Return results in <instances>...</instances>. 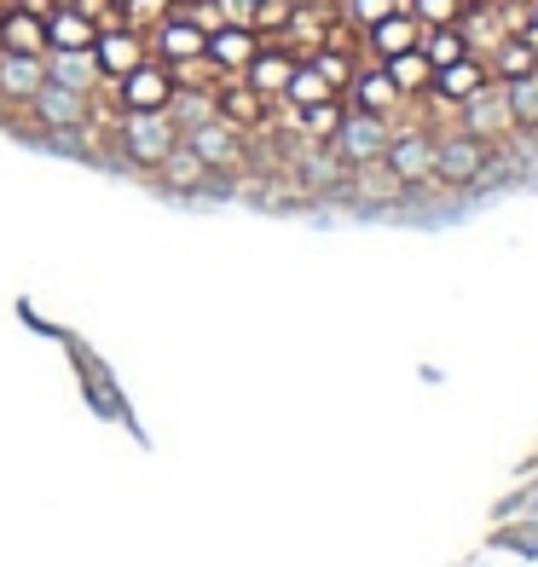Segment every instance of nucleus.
<instances>
[{
    "mask_svg": "<svg viewBox=\"0 0 538 567\" xmlns=\"http://www.w3.org/2000/svg\"><path fill=\"white\" fill-rule=\"evenodd\" d=\"M116 140H122V157L134 168H163V157L179 145V122L168 111H122Z\"/></svg>",
    "mask_w": 538,
    "mask_h": 567,
    "instance_id": "obj_2",
    "label": "nucleus"
},
{
    "mask_svg": "<svg viewBox=\"0 0 538 567\" xmlns=\"http://www.w3.org/2000/svg\"><path fill=\"white\" fill-rule=\"evenodd\" d=\"M382 70H389V82L400 87V99H428V93H434V64L423 59V47L382 59Z\"/></svg>",
    "mask_w": 538,
    "mask_h": 567,
    "instance_id": "obj_22",
    "label": "nucleus"
},
{
    "mask_svg": "<svg viewBox=\"0 0 538 567\" xmlns=\"http://www.w3.org/2000/svg\"><path fill=\"white\" fill-rule=\"evenodd\" d=\"M0 7H12V0H0Z\"/></svg>",
    "mask_w": 538,
    "mask_h": 567,
    "instance_id": "obj_35",
    "label": "nucleus"
},
{
    "mask_svg": "<svg viewBox=\"0 0 538 567\" xmlns=\"http://www.w3.org/2000/svg\"><path fill=\"white\" fill-rule=\"evenodd\" d=\"M116 7H122V12H139V0H116Z\"/></svg>",
    "mask_w": 538,
    "mask_h": 567,
    "instance_id": "obj_34",
    "label": "nucleus"
},
{
    "mask_svg": "<svg viewBox=\"0 0 538 567\" xmlns=\"http://www.w3.org/2000/svg\"><path fill=\"white\" fill-rule=\"evenodd\" d=\"M486 82H493V64H486L480 53H464L457 64H446V70H434V99H441V105H464V99H475Z\"/></svg>",
    "mask_w": 538,
    "mask_h": 567,
    "instance_id": "obj_12",
    "label": "nucleus"
},
{
    "mask_svg": "<svg viewBox=\"0 0 538 567\" xmlns=\"http://www.w3.org/2000/svg\"><path fill=\"white\" fill-rule=\"evenodd\" d=\"M296 53L290 47H267L261 41V53L249 59V70H244V82L255 87V93H267V99H284V87H290V75H296Z\"/></svg>",
    "mask_w": 538,
    "mask_h": 567,
    "instance_id": "obj_19",
    "label": "nucleus"
},
{
    "mask_svg": "<svg viewBox=\"0 0 538 567\" xmlns=\"http://www.w3.org/2000/svg\"><path fill=\"white\" fill-rule=\"evenodd\" d=\"M0 53H30V59H46V18L30 12V7H0Z\"/></svg>",
    "mask_w": 538,
    "mask_h": 567,
    "instance_id": "obj_14",
    "label": "nucleus"
},
{
    "mask_svg": "<svg viewBox=\"0 0 538 567\" xmlns=\"http://www.w3.org/2000/svg\"><path fill=\"white\" fill-rule=\"evenodd\" d=\"M157 174L168 179L174 192H203V186H209V174H215V168L203 163V157H197V151H192L186 140H179V145L168 151V157H163V168H157Z\"/></svg>",
    "mask_w": 538,
    "mask_h": 567,
    "instance_id": "obj_23",
    "label": "nucleus"
},
{
    "mask_svg": "<svg viewBox=\"0 0 538 567\" xmlns=\"http://www.w3.org/2000/svg\"><path fill=\"white\" fill-rule=\"evenodd\" d=\"M215 116L232 122L238 134H267V116H272V99L255 93L244 75H220L215 82Z\"/></svg>",
    "mask_w": 538,
    "mask_h": 567,
    "instance_id": "obj_8",
    "label": "nucleus"
},
{
    "mask_svg": "<svg viewBox=\"0 0 538 567\" xmlns=\"http://www.w3.org/2000/svg\"><path fill=\"white\" fill-rule=\"evenodd\" d=\"M93 41H99V23L87 12H75L70 0H59L46 12V53H93Z\"/></svg>",
    "mask_w": 538,
    "mask_h": 567,
    "instance_id": "obj_13",
    "label": "nucleus"
},
{
    "mask_svg": "<svg viewBox=\"0 0 538 567\" xmlns=\"http://www.w3.org/2000/svg\"><path fill=\"white\" fill-rule=\"evenodd\" d=\"M417 47H423V59H428L434 70H446V64H457V59L469 53V35L457 30V23H441V30H423Z\"/></svg>",
    "mask_w": 538,
    "mask_h": 567,
    "instance_id": "obj_25",
    "label": "nucleus"
},
{
    "mask_svg": "<svg viewBox=\"0 0 538 567\" xmlns=\"http://www.w3.org/2000/svg\"><path fill=\"white\" fill-rule=\"evenodd\" d=\"M151 53H157L168 70H186L209 53V30H197L192 18H163L157 35H151Z\"/></svg>",
    "mask_w": 538,
    "mask_h": 567,
    "instance_id": "obj_11",
    "label": "nucleus"
},
{
    "mask_svg": "<svg viewBox=\"0 0 538 567\" xmlns=\"http://www.w3.org/2000/svg\"><path fill=\"white\" fill-rule=\"evenodd\" d=\"M469 0H405V12H412L423 30H441V23H457L464 18Z\"/></svg>",
    "mask_w": 538,
    "mask_h": 567,
    "instance_id": "obj_31",
    "label": "nucleus"
},
{
    "mask_svg": "<svg viewBox=\"0 0 538 567\" xmlns=\"http://www.w3.org/2000/svg\"><path fill=\"white\" fill-rule=\"evenodd\" d=\"M365 41H371V53H376V59H394V53H412V47L423 41V23L400 7V12H389L382 23H371Z\"/></svg>",
    "mask_w": 538,
    "mask_h": 567,
    "instance_id": "obj_21",
    "label": "nucleus"
},
{
    "mask_svg": "<svg viewBox=\"0 0 538 567\" xmlns=\"http://www.w3.org/2000/svg\"><path fill=\"white\" fill-rule=\"evenodd\" d=\"M23 111H30V122L46 127V134H82V127L93 122V93L64 87V82H53V75H46V87H41Z\"/></svg>",
    "mask_w": 538,
    "mask_h": 567,
    "instance_id": "obj_3",
    "label": "nucleus"
},
{
    "mask_svg": "<svg viewBox=\"0 0 538 567\" xmlns=\"http://www.w3.org/2000/svg\"><path fill=\"white\" fill-rule=\"evenodd\" d=\"M493 75L498 82H521V75H538V41L527 30H504L493 47Z\"/></svg>",
    "mask_w": 538,
    "mask_h": 567,
    "instance_id": "obj_20",
    "label": "nucleus"
},
{
    "mask_svg": "<svg viewBox=\"0 0 538 567\" xmlns=\"http://www.w3.org/2000/svg\"><path fill=\"white\" fill-rule=\"evenodd\" d=\"M486 168H493V145L452 127V134H434V186L446 192H464V186H480Z\"/></svg>",
    "mask_w": 538,
    "mask_h": 567,
    "instance_id": "obj_1",
    "label": "nucleus"
},
{
    "mask_svg": "<svg viewBox=\"0 0 538 567\" xmlns=\"http://www.w3.org/2000/svg\"><path fill=\"white\" fill-rule=\"evenodd\" d=\"M504 93H509V116H516V134H538V75L504 82Z\"/></svg>",
    "mask_w": 538,
    "mask_h": 567,
    "instance_id": "obj_27",
    "label": "nucleus"
},
{
    "mask_svg": "<svg viewBox=\"0 0 538 567\" xmlns=\"http://www.w3.org/2000/svg\"><path fill=\"white\" fill-rule=\"evenodd\" d=\"M174 93H179V75H174L163 59H145L139 70H127L122 82H116L122 111H168Z\"/></svg>",
    "mask_w": 538,
    "mask_h": 567,
    "instance_id": "obj_6",
    "label": "nucleus"
},
{
    "mask_svg": "<svg viewBox=\"0 0 538 567\" xmlns=\"http://www.w3.org/2000/svg\"><path fill=\"white\" fill-rule=\"evenodd\" d=\"M46 87V59L30 53H0V105H30V99Z\"/></svg>",
    "mask_w": 538,
    "mask_h": 567,
    "instance_id": "obj_16",
    "label": "nucleus"
},
{
    "mask_svg": "<svg viewBox=\"0 0 538 567\" xmlns=\"http://www.w3.org/2000/svg\"><path fill=\"white\" fill-rule=\"evenodd\" d=\"M186 140L203 163H209L215 174H244V157H249V145H244V134L232 122H220V116H209V122H197V127H186Z\"/></svg>",
    "mask_w": 538,
    "mask_h": 567,
    "instance_id": "obj_7",
    "label": "nucleus"
},
{
    "mask_svg": "<svg viewBox=\"0 0 538 567\" xmlns=\"http://www.w3.org/2000/svg\"><path fill=\"white\" fill-rule=\"evenodd\" d=\"M284 99H290L296 111H307V105H319V99H337V87H330L324 75L301 59V64H296V75H290V87H284Z\"/></svg>",
    "mask_w": 538,
    "mask_h": 567,
    "instance_id": "obj_28",
    "label": "nucleus"
},
{
    "mask_svg": "<svg viewBox=\"0 0 538 567\" xmlns=\"http://www.w3.org/2000/svg\"><path fill=\"white\" fill-rule=\"evenodd\" d=\"M382 163L394 168L400 186H434V134H423V127H405V134L389 140V151H382Z\"/></svg>",
    "mask_w": 538,
    "mask_h": 567,
    "instance_id": "obj_9",
    "label": "nucleus"
},
{
    "mask_svg": "<svg viewBox=\"0 0 538 567\" xmlns=\"http://www.w3.org/2000/svg\"><path fill=\"white\" fill-rule=\"evenodd\" d=\"M457 127H464V134H475V140H486V145H498V140L516 134V116H509L504 82H486L475 99H464V105H457Z\"/></svg>",
    "mask_w": 538,
    "mask_h": 567,
    "instance_id": "obj_5",
    "label": "nucleus"
},
{
    "mask_svg": "<svg viewBox=\"0 0 538 567\" xmlns=\"http://www.w3.org/2000/svg\"><path fill=\"white\" fill-rule=\"evenodd\" d=\"M394 140V122L389 116H371V111H348L330 151L342 157V168H359V163H382V151Z\"/></svg>",
    "mask_w": 538,
    "mask_h": 567,
    "instance_id": "obj_4",
    "label": "nucleus"
},
{
    "mask_svg": "<svg viewBox=\"0 0 538 567\" xmlns=\"http://www.w3.org/2000/svg\"><path fill=\"white\" fill-rule=\"evenodd\" d=\"M342 99H348V111H371V116H394V111L405 105L400 87L389 82V70H382V64H376V70H359Z\"/></svg>",
    "mask_w": 538,
    "mask_h": 567,
    "instance_id": "obj_18",
    "label": "nucleus"
},
{
    "mask_svg": "<svg viewBox=\"0 0 538 567\" xmlns=\"http://www.w3.org/2000/svg\"><path fill=\"white\" fill-rule=\"evenodd\" d=\"M151 59V47L139 41L134 23H116V30H99L93 41V64H99V82H122L127 70H139Z\"/></svg>",
    "mask_w": 538,
    "mask_h": 567,
    "instance_id": "obj_10",
    "label": "nucleus"
},
{
    "mask_svg": "<svg viewBox=\"0 0 538 567\" xmlns=\"http://www.w3.org/2000/svg\"><path fill=\"white\" fill-rule=\"evenodd\" d=\"M296 116H301V140L307 145H330V140H337V127H342V116H348V99L342 93L337 99H319V105H307Z\"/></svg>",
    "mask_w": 538,
    "mask_h": 567,
    "instance_id": "obj_24",
    "label": "nucleus"
},
{
    "mask_svg": "<svg viewBox=\"0 0 538 567\" xmlns=\"http://www.w3.org/2000/svg\"><path fill=\"white\" fill-rule=\"evenodd\" d=\"M527 35L538 41V0H532V12H527Z\"/></svg>",
    "mask_w": 538,
    "mask_h": 567,
    "instance_id": "obj_33",
    "label": "nucleus"
},
{
    "mask_svg": "<svg viewBox=\"0 0 538 567\" xmlns=\"http://www.w3.org/2000/svg\"><path fill=\"white\" fill-rule=\"evenodd\" d=\"M46 75H53V82H64V87H82V93L99 87L93 53H46Z\"/></svg>",
    "mask_w": 538,
    "mask_h": 567,
    "instance_id": "obj_26",
    "label": "nucleus"
},
{
    "mask_svg": "<svg viewBox=\"0 0 538 567\" xmlns=\"http://www.w3.org/2000/svg\"><path fill=\"white\" fill-rule=\"evenodd\" d=\"M348 192H353V203H365V209H389V203L412 197V186H400L389 163H359V168H348Z\"/></svg>",
    "mask_w": 538,
    "mask_h": 567,
    "instance_id": "obj_17",
    "label": "nucleus"
},
{
    "mask_svg": "<svg viewBox=\"0 0 538 567\" xmlns=\"http://www.w3.org/2000/svg\"><path fill=\"white\" fill-rule=\"evenodd\" d=\"M400 7H405V0H348V18H353V30L365 35L371 23H382V18L400 12Z\"/></svg>",
    "mask_w": 538,
    "mask_h": 567,
    "instance_id": "obj_32",
    "label": "nucleus"
},
{
    "mask_svg": "<svg viewBox=\"0 0 538 567\" xmlns=\"http://www.w3.org/2000/svg\"><path fill=\"white\" fill-rule=\"evenodd\" d=\"M290 12H296V0H255V7H249V30L255 35H284L290 30Z\"/></svg>",
    "mask_w": 538,
    "mask_h": 567,
    "instance_id": "obj_30",
    "label": "nucleus"
},
{
    "mask_svg": "<svg viewBox=\"0 0 538 567\" xmlns=\"http://www.w3.org/2000/svg\"><path fill=\"white\" fill-rule=\"evenodd\" d=\"M307 64H313L337 93H348V82L359 75V59H353V53H337V47H313V59H307Z\"/></svg>",
    "mask_w": 538,
    "mask_h": 567,
    "instance_id": "obj_29",
    "label": "nucleus"
},
{
    "mask_svg": "<svg viewBox=\"0 0 538 567\" xmlns=\"http://www.w3.org/2000/svg\"><path fill=\"white\" fill-rule=\"evenodd\" d=\"M255 53H261V35H255L249 23H220V30L209 35V53L203 59H209L220 75H244Z\"/></svg>",
    "mask_w": 538,
    "mask_h": 567,
    "instance_id": "obj_15",
    "label": "nucleus"
}]
</instances>
